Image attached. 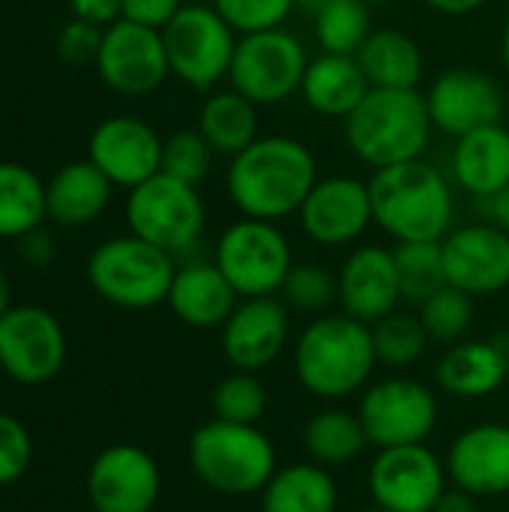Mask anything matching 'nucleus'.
<instances>
[{"label":"nucleus","mask_w":509,"mask_h":512,"mask_svg":"<svg viewBox=\"0 0 509 512\" xmlns=\"http://www.w3.org/2000/svg\"><path fill=\"white\" fill-rule=\"evenodd\" d=\"M216 150L195 129H180L162 141V174L177 177L189 186H198L213 168Z\"/></svg>","instance_id":"58836bf2"},{"label":"nucleus","mask_w":509,"mask_h":512,"mask_svg":"<svg viewBox=\"0 0 509 512\" xmlns=\"http://www.w3.org/2000/svg\"><path fill=\"white\" fill-rule=\"evenodd\" d=\"M435 378L453 399H486L498 393L509 378V351L495 339H462L447 345Z\"/></svg>","instance_id":"b1692460"},{"label":"nucleus","mask_w":509,"mask_h":512,"mask_svg":"<svg viewBox=\"0 0 509 512\" xmlns=\"http://www.w3.org/2000/svg\"><path fill=\"white\" fill-rule=\"evenodd\" d=\"M447 285L477 297H495L509 288V234L495 222L453 228L441 240Z\"/></svg>","instance_id":"a211bd4d"},{"label":"nucleus","mask_w":509,"mask_h":512,"mask_svg":"<svg viewBox=\"0 0 509 512\" xmlns=\"http://www.w3.org/2000/svg\"><path fill=\"white\" fill-rule=\"evenodd\" d=\"M213 417L228 420V423H243V426H258L261 417L267 414L270 393L264 381L255 372H231L225 375L210 396Z\"/></svg>","instance_id":"4c0bfd02"},{"label":"nucleus","mask_w":509,"mask_h":512,"mask_svg":"<svg viewBox=\"0 0 509 512\" xmlns=\"http://www.w3.org/2000/svg\"><path fill=\"white\" fill-rule=\"evenodd\" d=\"M162 141L159 132L132 114H114L102 120L87 141V159L123 189H135L162 171Z\"/></svg>","instance_id":"6ab92c4d"},{"label":"nucleus","mask_w":509,"mask_h":512,"mask_svg":"<svg viewBox=\"0 0 509 512\" xmlns=\"http://www.w3.org/2000/svg\"><path fill=\"white\" fill-rule=\"evenodd\" d=\"M162 42L171 75L192 90L213 93L231 72L237 33L213 3H183L162 27Z\"/></svg>","instance_id":"0eeeda50"},{"label":"nucleus","mask_w":509,"mask_h":512,"mask_svg":"<svg viewBox=\"0 0 509 512\" xmlns=\"http://www.w3.org/2000/svg\"><path fill=\"white\" fill-rule=\"evenodd\" d=\"M339 306L345 315L375 324L399 309L402 288H399V270L393 249L366 243L357 246L339 267Z\"/></svg>","instance_id":"4be33fe9"},{"label":"nucleus","mask_w":509,"mask_h":512,"mask_svg":"<svg viewBox=\"0 0 509 512\" xmlns=\"http://www.w3.org/2000/svg\"><path fill=\"white\" fill-rule=\"evenodd\" d=\"M165 303L177 321L192 330H222V324L237 309L240 294L231 288L216 261H186L177 267Z\"/></svg>","instance_id":"5701e85b"},{"label":"nucleus","mask_w":509,"mask_h":512,"mask_svg":"<svg viewBox=\"0 0 509 512\" xmlns=\"http://www.w3.org/2000/svg\"><path fill=\"white\" fill-rule=\"evenodd\" d=\"M114 183L90 162L78 159L51 174L45 183V213L63 228L96 222L111 204Z\"/></svg>","instance_id":"393cba45"},{"label":"nucleus","mask_w":509,"mask_h":512,"mask_svg":"<svg viewBox=\"0 0 509 512\" xmlns=\"http://www.w3.org/2000/svg\"><path fill=\"white\" fill-rule=\"evenodd\" d=\"M45 216V180L21 162H0V237L21 240Z\"/></svg>","instance_id":"2f4dec72"},{"label":"nucleus","mask_w":509,"mask_h":512,"mask_svg":"<svg viewBox=\"0 0 509 512\" xmlns=\"http://www.w3.org/2000/svg\"><path fill=\"white\" fill-rule=\"evenodd\" d=\"M429 9L441 12V15H453V18H462V15H471L477 9H483L489 0H423Z\"/></svg>","instance_id":"de8ad7c7"},{"label":"nucleus","mask_w":509,"mask_h":512,"mask_svg":"<svg viewBox=\"0 0 509 512\" xmlns=\"http://www.w3.org/2000/svg\"><path fill=\"white\" fill-rule=\"evenodd\" d=\"M369 9H375V6H393V3H399V0H363Z\"/></svg>","instance_id":"864d4df0"},{"label":"nucleus","mask_w":509,"mask_h":512,"mask_svg":"<svg viewBox=\"0 0 509 512\" xmlns=\"http://www.w3.org/2000/svg\"><path fill=\"white\" fill-rule=\"evenodd\" d=\"M261 512H336L339 486L330 468L309 462H294L276 468L270 483L261 489Z\"/></svg>","instance_id":"c85d7f7f"},{"label":"nucleus","mask_w":509,"mask_h":512,"mask_svg":"<svg viewBox=\"0 0 509 512\" xmlns=\"http://www.w3.org/2000/svg\"><path fill=\"white\" fill-rule=\"evenodd\" d=\"M417 315H420L432 342L456 345V342L468 339V333L474 327L477 306H474L471 294H465L453 285H444L429 300H423L417 306Z\"/></svg>","instance_id":"c9c22d12"},{"label":"nucleus","mask_w":509,"mask_h":512,"mask_svg":"<svg viewBox=\"0 0 509 512\" xmlns=\"http://www.w3.org/2000/svg\"><path fill=\"white\" fill-rule=\"evenodd\" d=\"M180 9L183 0H123V18L150 30H162Z\"/></svg>","instance_id":"37998d69"},{"label":"nucleus","mask_w":509,"mask_h":512,"mask_svg":"<svg viewBox=\"0 0 509 512\" xmlns=\"http://www.w3.org/2000/svg\"><path fill=\"white\" fill-rule=\"evenodd\" d=\"M93 66L102 84L120 96H147L171 75L162 30H150L126 18L102 30V45Z\"/></svg>","instance_id":"ddd939ff"},{"label":"nucleus","mask_w":509,"mask_h":512,"mask_svg":"<svg viewBox=\"0 0 509 512\" xmlns=\"http://www.w3.org/2000/svg\"><path fill=\"white\" fill-rule=\"evenodd\" d=\"M369 447L360 417L348 408L327 405L315 411L303 426V450L321 468H342L363 456Z\"/></svg>","instance_id":"7c9ffc66"},{"label":"nucleus","mask_w":509,"mask_h":512,"mask_svg":"<svg viewBox=\"0 0 509 512\" xmlns=\"http://www.w3.org/2000/svg\"><path fill=\"white\" fill-rule=\"evenodd\" d=\"M318 183L315 153L291 135H261L243 153L228 159L225 189L231 204L264 222L297 216L300 204Z\"/></svg>","instance_id":"f257e3e1"},{"label":"nucleus","mask_w":509,"mask_h":512,"mask_svg":"<svg viewBox=\"0 0 509 512\" xmlns=\"http://www.w3.org/2000/svg\"><path fill=\"white\" fill-rule=\"evenodd\" d=\"M93 512H96V510H93Z\"/></svg>","instance_id":"6e6d98bb"},{"label":"nucleus","mask_w":509,"mask_h":512,"mask_svg":"<svg viewBox=\"0 0 509 512\" xmlns=\"http://www.w3.org/2000/svg\"><path fill=\"white\" fill-rule=\"evenodd\" d=\"M21 255L33 264V267H45L51 258H54V240L48 231L36 228L30 234L21 237Z\"/></svg>","instance_id":"a18cd8bd"},{"label":"nucleus","mask_w":509,"mask_h":512,"mask_svg":"<svg viewBox=\"0 0 509 512\" xmlns=\"http://www.w3.org/2000/svg\"><path fill=\"white\" fill-rule=\"evenodd\" d=\"M189 468L216 495L249 498L276 474V447L258 426L210 420L189 438Z\"/></svg>","instance_id":"39448f33"},{"label":"nucleus","mask_w":509,"mask_h":512,"mask_svg":"<svg viewBox=\"0 0 509 512\" xmlns=\"http://www.w3.org/2000/svg\"><path fill=\"white\" fill-rule=\"evenodd\" d=\"M210 3L234 27L237 36L282 27L288 15L297 9V0H210Z\"/></svg>","instance_id":"ea45409f"},{"label":"nucleus","mask_w":509,"mask_h":512,"mask_svg":"<svg viewBox=\"0 0 509 512\" xmlns=\"http://www.w3.org/2000/svg\"><path fill=\"white\" fill-rule=\"evenodd\" d=\"M300 231L324 249H339L357 243L372 219V195L369 180L351 174L318 177L312 192L297 210Z\"/></svg>","instance_id":"2eb2a0df"},{"label":"nucleus","mask_w":509,"mask_h":512,"mask_svg":"<svg viewBox=\"0 0 509 512\" xmlns=\"http://www.w3.org/2000/svg\"><path fill=\"white\" fill-rule=\"evenodd\" d=\"M438 411V396L429 384L408 375H387L363 390L357 417L369 447L387 450L426 444L438 426Z\"/></svg>","instance_id":"9b49d317"},{"label":"nucleus","mask_w":509,"mask_h":512,"mask_svg":"<svg viewBox=\"0 0 509 512\" xmlns=\"http://www.w3.org/2000/svg\"><path fill=\"white\" fill-rule=\"evenodd\" d=\"M375 366L372 327L345 312L312 318L294 342V375L306 393L324 402L363 393Z\"/></svg>","instance_id":"f03ea898"},{"label":"nucleus","mask_w":509,"mask_h":512,"mask_svg":"<svg viewBox=\"0 0 509 512\" xmlns=\"http://www.w3.org/2000/svg\"><path fill=\"white\" fill-rule=\"evenodd\" d=\"M177 264L165 249L135 237H111L87 258L90 288L111 306L144 312L168 300Z\"/></svg>","instance_id":"423d86ee"},{"label":"nucleus","mask_w":509,"mask_h":512,"mask_svg":"<svg viewBox=\"0 0 509 512\" xmlns=\"http://www.w3.org/2000/svg\"><path fill=\"white\" fill-rule=\"evenodd\" d=\"M327 3H333V0H297V6H300V9H306L309 15H315V12H318V9H324Z\"/></svg>","instance_id":"3c124183"},{"label":"nucleus","mask_w":509,"mask_h":512,"mask_svg":"<svg viewBox=\"0 0 509 512\" xmlns=\"http://www.w3.org/2000/svg\"><path fill=\"white\" fill-rule=\"evenodd\" d=\"M453 174L459 186L489 201L509 183V129L507 123H492L456 138Z\"/></svg>","instance_id":"bb28decb"},{"label":"nucleus","mask_w":509,"mask_h":512,"mask_svg":"<svg viewBox=\"0 0 509 512\" xmlns=\"http://www.w3.org/2000/svg\"><path fill=\"white\" fill-rule=\"evenodd\" d=\"M480 498H474L471 492H465V489H459V486H447L444 489V495H441V501L435 504V512H477L480 507Z\"/></svg>","instance_id":"49530a36"},{"label":"nucleus","mask_w":509,"mask_h":512,"mask_svg":"<svg viewBox=\"0 0 509 512\" xmlns=\"http://www.w3.org/2000/svg\"><path fill=\"white\" fill-rule=\"evenodd\" d=\"M129 234L165 249L168 255L189 252L207 225V207L198 186L168 174H153L126 198Z\"/></svg>","instance_id":"6e6552de"},{"label":"nucleus","mask_w":509,"mask_h":512,"mask_svg":"<svg viewBox=\"0 0 509 512\" xmlns=\"http://www.w3.org/2000/svg\"><path fill=\"white\" fill-rule=\"evenodd\" d=\"M309 60L303 42L285 27L243 33L237 36L228 81L258 108L279 105L300 93Z\"/></svg>","instance_id":"9d476101"},{"label":"nucleus","mask_w":509,"mask_h":512,"mask_svg":"<svg viewBox=\"0 0 509 512\" xmlns=\"http://www.w3.org/2000/svg\"><path fill=\"white\" fill-rule=\"evenodd\" d=\"M357 512H387V510H381V507H375V504H372V507H366V510H357Z\"/></svg>","instance_id":"5fc2aeb1"},{"label":"nucleus","mask_w":509,"mask_h":512,"mask_svg":"<svg viewBox=\"0 0 509 512\" xmlns=\"http://www.w3.org/2000/svg\"><path fill=\"white\" fill-rule=\"evenodd\" d=\"M66 363V333L39 306H12L0 318V369L18 384H45Z\"/></svg>","instance_id":"4468645a"},{"label":"nucleus","mask_w":509,"mask_h":512,"mask_svg":"<svg viewBox=\"0 0 509 512\" xmlns=\"http://www.w3.org/2000/svg\"><path fill=\"white\" fill-rule=\"evenodd\" d=\"M12 306H9V279H6V273L0 270V318L9 312Z\"/></svg>","instance_id":"8fccbe9b"},{"label":"nucleus","mask_w":509,"mask_h":512,"mask_svg":"<svg viewBox=\"0 0 509 512\" xmlns=\"http://www.w3.org/2000/svg\"><path fill=\"white\" fill-rule=\"evenodd\" d=\"M501 60H504V66H507L509 72V21L507 27H504V36H501Z\"/></svg>","instance_id":"603ef678"},{"label":"nucleus","mask_w":509,"mask_h":512,"mask_svg":"<svg viewBox=\"0 0 509 512\" xmlns=\"http://www.w3.org/2000/svg\"><path fill=\"white\" fill-rule=\"evenodd\" d=\"M102 30L90 21L72 18L69 24H63V30L57 33V57L69 66H87L96 63L99 45H102Z\"/></svg>","instance_id":"79ce46f5"},{"label":"nucleus","mask_w":509,"mask_h":512,"mask_svg":"<svg viewBox=\"0 0 509 512\" xmlns=\"http://www.w3.org/2000/svg\"><path fill=\"white\" fill-rule=\"evenodd\" d=\"M486 213H489V222H495L498 228H504L509 234V183L486 201Z\"/></svg>","instance_id":"09e8293b"},{"label":"nucleus","mask_w":509,"mask_h":512,"mask_svg":"<svg viewBox=\"0 0 509 512\" xmlns=\"http://www.w3.org/2000/svg\"><path fill=\"white\" fill-rule=\"evenodd\" d=\"M372 504L387 512H435L450 486L444 459L429 444L378 450L369 465Z\"/></svg>","instance_id":"f8f14e48"},{"label":"nucleus","mask_w":509,"mask_h":512,"mask_svg":"<svg viewBox=\"0 0 509 512\" xmlns=\"http://www.w3.org/2000/svg\"><path fill=\"white\" fill-rule=\"evenodd\" d=\"M372 342H375L378 366H387V369L417 366L432 345L420 315L399 312V309L372 324Z\"/></svg>","instance_id":"473e14b6"},{"label":"nucleus","mask_w":509,"mask_h":512,"mask_svg":"<svg viewBox=\"0 0 509 512\" xmlns=\"http://www.w3.org/2000/svg\"><path fill=\"white\" fill-rule=\"evenodd\" d=\"M198 132L207 138V144L216 150V156L234 159L252 141L261 138V132H258V105L249 102L234 87L213 90L204 99L201 111H198Z\"/></svg>","instance_id":"c756f323"},{"label":"nucleus","mask_w":509,"mask_h":512,"mask_svg":"<svg viewBox=\"0 0 509 512\" xmlns=\"http://www.w3.org/2000/svg\"><path fill=\"white\" fill-rule=\"evenodd\" d=\"M159 492L162 471L138 444H111L87 471V498L96 512H150Z\"/></svg>","instance_id":"f3484780"},{"label":"nucleus","mask_w":509,"mask_h":512,"mask_svg":"<svg viewBox=\"0 0 509 512\" xmlns=\"http://www.w3.org/2000/svg\"><path fill=\"white\" fill-rule=\"evenodd\" d=\"M72 18L90 21L96 27H108L123 18V0H69Z\"/></svg>","instance_id":"c03bdc74"},{"label":"nucleus","mask_w":509,"mask_h":512,"mask_svg":"<svg viewBox=\"0 0 509 512\" xmlns=\"http://www.w3.org/2000/svg\"><path fill=\"white\" fill-rule=\"evenodd\" d=\"M369 33H372V9L363 0H333L315 12V39L321 51L357 57Z\"/></svg>","instance_id":"72a5a7b5"},{"label":"nucleus","mask_w":509,"mask_h":512,"mask_svg":"<svg viewBox=\"0 0 509 512\" xmlns=\"http://www.w3.org/2000/svg\"><path fill=\"white\" fill-rule=\"evenodd\" d=\"M507 291H509V288H507Z\"/></svg>","instance_id":"4d7b16f0"},{"label":"nucleus","mask_w":509,"mask_h":512,"mask_svg":"<svg viewBox=\"0 0 509 512\" xmlns=\"http://www.w3.org/2000/svg\"><path fill=\"white\" fill-rule=\"evenodd\" d=\"M30 435L12 417L0 411V486L15 483L30 465Z\"/></svg>","instance_id":"a19ab883"},{"label":"nucleus","mask_w":509,"mask_h":512,"mask_svg":"<svg viewBox=\"0 0 509 512\" xmlns=\"http://www.w3.org/2000/svg\"><path fill=\"white\" fill-rule=\"evenodd\" d=\"M372 219L396 243H438L453 231L456 195L426 159L378 168L369 177Z\"/></svg>","instance_id":"7ed1b4c3"},{"label":"nucleus","mask_w":509,"mask_h":512,"mask_svg":"<svg viewBox=\"0 0 509 512\" xmlns=\"http://www.w3.org/2000/svg\"><path fill=\"white\" fill-rule=\"evenodd\" d=\"M342 126L348 150L372 171L423 159L435 132L426 93H420L417 87H372L363 102L342 120Z\"/></svg>","instance_id":"20e7f679"},{"label":"nucleus","mask_w":509,"mask_h":512,"mask_svg":"<svg viewBox=\"0 0 509 512\" xmlns=\"http://www.w3.org/2000/svg\"><path fill=\"white\" fill-rule=\"evenodd\" d=\"M453 486L480 501L509 495V426L477 423L459 432L444 456Z\"/></svg>","instance_id":"412c9836"},{"label":"nucleus","mask_w":509,"mask_h":512,"mask_svg":"<svg viewBox=\"0 0 509 512\" xmlns=\"http://www.w3.org/2000/svg\"><path fill=\"white\" fill-rule=\"evenodd\" d=\"M279 300L297 315H309V318L327 315L333 303H339V279L321 264L312 261L294 264L282 282Z\"/></svg>","instance_id":"e433bc0d"},{"label":"nucleus","mask_w":509,"mask_h":512,"mask_svg":"<svg viewBox=\"0 0 509 512\" xmlns=\"http://www.w3.org/2000/svg\"><path fill=\"white\" fill-rule=\"evenodd\" d=\"M426 105L435 129L450 138H462L474 129L504 123L507 114L504 87L474 66L444 69L429 84Z\"/></svg>","instance_id":"dca6fc26"},{"label":"nucleus","mask_w":509,"mask_h":512,"mask_svg":"<svg viewBox=\"0 0 509 512\" xmlns=\"http://www.w3.org/2000/svg\"><path fill=\"white\" fill-rule=\"evenodd\" d=\"M393 255H396V270H399L402 303L420 306L438 288L447 285L441 240L438 243H396Z\"/></svg>","instance_id":"f704fd0d"},{"label":"nucleus","mask_w":509,"mask_h":512,"mask_svg":"<svg viewBox=\"0 0 509 512\" xmlns=\"http://www.w3.org/2000/svg\"><path fill=\"white\" fill-rule=\"evenodd\" d=\"M213 261L240 300L279 297L282 282L294 267V252L279 222L240 216L219 234Z\"/></svg>","instance_id":"1a4fd4ad"},{"label":"nucleus","mask_w":509,"mask_h":512,"mask_svg":"<svg viewBox=\"0 0 509 512\" xmlns=\"http://www.w3.org/2000/svg\"><path fill=\"white\" fill-rule=\"evenodd\" d=\"M357 60L369 84L387 90H414L423 81L426 69L420 42L399 27L372 30L363 48L357 51Z\"/></svg>","instance_id":"cd10ccee"},{"label":"nucleus","mask_w":509,"mask_h":512,"mask_svg":"<svg viewBox=\"0 0 509 512\" xmlns=\"http://www.w3.org/2000/svg\"><path fill=\"white\" fill-rule=\"evenodd\" d=\"M369 90L372 84L360 60L351 54H330V51H321L318 57L309 60L303 84H300L303 102L315 114L333 117V120H345L363 102Z\"/></svg>","instance_id":"a878e982"},{"label":"nucleus","mask_w":509,"mask_h":512,"mask_svg":"<svg viewBox=\"0 0 509 512\" xmlns=\"http://www.w3.org/2000/svg\"><path fill=\"white\" fill-rule=\"evenodd\" d=\"M291 342V309L279 297H246L222 324V354L237 372L273 366Z\"/></svg>","instance_id":"aec40b11"}]
</instances>
